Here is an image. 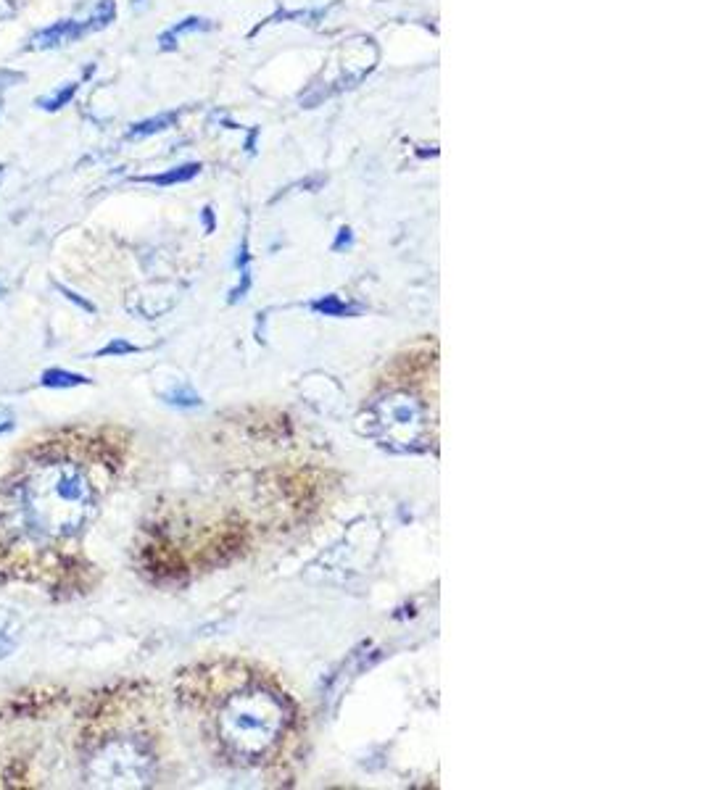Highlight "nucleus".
I'll return each mask as SVG.
<instances>
[{
    "label": "nucleus",
    "instance_id": "obj_1",
    "mask_svg": "<svg viewBox=\"0 0 704 790\" xmlns=\"http://www.w3.org/2000/svg\"><path fill=\"white\" fill-rule=\"evenodd\" d=\"M95 506L98 493L82 464L45 459L8 485L0 498V522L14 538L56 543L80 535Z\"/></svg>",
    "mask_w": 704,
    "mask_h": 790
},
{
    "label": "nucleus",
    "instance_id": "obj_2",
    "mask_svg": "<svg viewBox=\"0 0 704 790\" xmlns=\"http://www.w3.org/2000/svg\"><path fill=\"white\" fill-rule=\"evenodd\" d=\"M293 717L288 696L246 669H233L230 683L214 696L211 709L219 751L243 764H259L275 756Z\"/></svg>",
    "mask_w": 704,
    "mask_h": 790
},
{
    "label": "nucleus",
    "instance_id": "obj_3",
    "mask_svg": "<svg viewBox=\"0 0 704 790\" xmlns=\"http://www.w3.org/2000/svg\"><path fill=\"white\" fill-rule=\"evenodd\" d=\"M153 759L135 738L103 743L88 762V783L98 788H140L151 783Z\"/></svg>",
    "mask_w": 704,
    "mask_h": 790
},
{
    "label": "nucleus",
    "instance_id": "obj_4",
    "mask_svg": "<svg viewBox=\"0 0 704 790\" xmlns=\"http://www.w3.org/2000/svg\"><path fill=\"white\" fill-rule=\"evenodd\" d=\"M370 432L385 440V446L417 448L428 440V406L409 393H393L370 411Z\"/></svg>",
    "mask_w": 704,
    "mask_h": 790
},
{
    "label": "nucleus",
    "instance_id": "obj_5",
    "mask_svg": "<svg viewBox=\"0 0 704 790\" xmlns=\"http://www.w3.org/2000/svg\"><path fill=\"white\" fill-rule=\"evenodd\" d=\"M85 35H88L85 19H59V22L37 29L30 43L24 45V51H56L61 45L77 43Z\"/></svg>",
    "mask_w": 704,
    "mask_h": 790
},
{
    "label": "nucleus",
    "instance_id": "obj_6",
    "mask_svg": "<svg viewBox=\"0 0 704 790\" xmlns=\"http://www.w3.org/2000/svg\"><path fill=\"white\" fill-rule=\"evenodd\" d=\"M211 27H214L211 19H204V16H188V19L177 22L175 27H169L167 32L159 37V48L161 51H175L177 40H180L182 35H190V32H209Z\"/></svg>",
    "mask_w": 704,
    "mask_h": 790
},
{
    "label": "nucleus",
    "instance_id": "obj_7",
    "mask_svg": "<svg viewBox=\"0 0 704 790\" xmlns=\"http://www.w3.org/2000/svg\"><path fill=\"white\" fill-rule=\"evenodd\" d=\"M40 385L53 390H66V388H80V385H90V380L85 374L53 367V369H45V372L40 374Z\"/></svg>",
    "mask_w": 704,
    "mask_h": 790
},
{
    "label": "nucleus",
    "instance_id": "obj_8",
    "mask_svg": "<svg viewBox=\"0 0 704 790\" xmlns=\"http://www.w3.org/2000/svg\"><path fill=\"white\" fill-rule=\"evenodd\" d=\"M177 119H180V116H177L175 111H169V114L151 116V119H143V122L132 124L130 132H127V137H132V140H140V137L159 135V132L172 130V127H175V124H177Z\"/></svg>",
    "mask_w": 704,
    "mask_h": 790
},
{
    "label": "nucleus",
    "instance_id": "obj_9",
    "mask_svg": "<svg viewBox=\"0 0 704 790\" xmlns=\"http://www.w3.org/2000/svg\"><path fill=\"white\" fill-rule=\"evenodd\" d=\"M201 172V164H182L169 169L164 174H148V177H140V182H148V185L156 187H169V185H182V182H190L196 174Z\"/></svg>",
    "mask_w": 704,
    "mask_h": 790
},
{
    "label": "nucleus",
    "instance_id": "obj_10",
    "mask_svg": "<svg viewBox=\"0 0 704 790\" xmlns=\"http://www.w3.org/2000/svg\"><path fill=\"white\" fill-rule=\"evenodd\" d=\"M77 90H80V82H66V85L56 87L53 93L43 95V98H37V108H45V111H61L64 106H69V103L74 101V95H77Z\"/></svg>",
    "mask_w": 704,
    "mask_h": 790
},
{
    "label": "nucleus",
    "instance_id": "obj_11",
    "mask_svg": "<svg viewBox=\"0 0 704 790\" xmlns=\"http://www.w3.org/2000/svg\"><path fill=\"white\" fill-rule=\"evenodd\" d=\"M114 19H117V0H98V6L93 8V14L85 19L88 35L90 32H101V29H106Z\"/></svg>",
    "mask_w": 704,
    "mask_h": 790
},
{
    "label": "nucleus",
    "instance_id": "obj_12",
    "mask_svg": "<svg viewBox=\"0 0 704 790\" xmlns=\"http://www.w3.org/2000/svg\"><path fill=\"white\" fill-rule=\"evenodd\" d=\"M127 353H138V345L127 343V340H111L95 356H127Z\"/></svg>",
    "mask_w": 704,
    "mask_h": 790
},
{
    "label": "nucleus",
    "instance_id": "obj_13",
    "mask_svg": "<svg viewBox=\"0 0 704 790\" xmlns=\"http://www.w3.org/2000/svg\"><path fill=\"white\" fill-rule=\"evenodd\" d=\"M56 290H59V293L64 295L66 301H72L74 306H80L82 311H90V314H95V306H93V303H90L88 298H82L80 293H74V290H69V288H66V285H59V282H56Z\"/></svg>",
    "mask_w": 704,
    "mask_h": 790
},
{
    "label": "nucleus",
    "instance_id": "obj_14",
    "mask_svg": "<svg viewBox=\"0 0 704 790\" xmlns=\"http://www.w3.org/2000/svg\"><path fill=\"white\" fill-rule=\"evenodd\" d=\"M16 651V640L8 635V632L0 630V659H6V656H11Z\"/></svg>",
    "mask_w": 704,
    "mask_h": 790
},
{
    "label": "nucleus",
    "instance_id": "obj_15",
    "mask_svg": "<svg viewBox=\"0 0 704 790\" xmlns=\"http://www.w3.org/2000/svg\"><path fill=\"white\" fill-rule=\"evenodd\" d=\"M16 16V6L14 0H0V24H6L8 19Z\"/></svg>",
    "mask_w": 704,
    "mask_h": 790
},
{
    "label": "nucleus",
    "instance_id": "obj_16",
    "mask_svg": "<svg viewBox=\"0 0 704 790\" xmlns=\"http://www.w3.org/2000/svg\"><path fill=\"white\" fill-rule=\"evenodd\" d=\"M11 430H14V417H11L8 411H0V435Z\"/></svg>",
    "mask_w": 704,
    "mask_h": 790
},
{
    "label": "nucleus",
    "instance_id": "obj_17",
    "mask_svg": "<svg viewBox=\"0 0 704 790\" xmlns=\"http://www.w3.org/2000/svg\"><path fill=\"white\" fill-rule=\"evenodd\" d=\"M349 243H351V230H346V227H343L341 235H338V243H335V248H343V245H349Z\"/></svg>",
    "mask_w": 704,
    "mask_h": 790
},
{
    "label": "nucleus",
    "instance_id": "obj_18",
    "mask_svg": "<svg viewBox=\"0 0 704 790\" xmlns=\"http://www.w3.org/2000/svg\"><path fill=\"white\" fill-rule=\"evenodd\" d=\"M256 137H259V130H251V135H248V140H246V151L248 153H254L256 151Z\"/></svg>",
    "mask_w": 704,
    "mask_h": 790
},
{
    "label": "nucleus",
    "instance_id": "obj_19",
    "mask_svg": "<svg viewBox=\"0 0 704 790\" xmlns=\"http://www.w3.org/2000/svg\"><path fill=\"white\" fill-rule=\"evenodd\" d=\"M204 222H206V230H214V211L211 209H204Z\"/></svg>",
    "mask_w": 704,
    "mask_h": 790
},
{
    "label": "nucleus",
    "instance_id": "obj_20",
    "mask_svg": "<svg viewBox=\"0 0 704 790\" xmlns=\"http://www.w3.org/2000/svg\"><path fill=\"white\" fill-rule=\"evenodd\" d=\"M3 293H6V288H3V285H0V295H3Z\"/></svg>",
    "mask_w": 704,
    "mask_h": 790
}]
</instances>
